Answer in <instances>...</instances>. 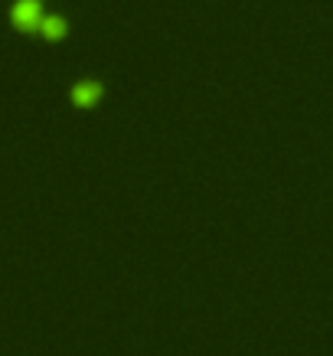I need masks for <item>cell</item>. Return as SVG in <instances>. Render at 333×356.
I'll list each match as a JSON object with an SVG mask.
<instances>
[{"instance_id": "obj_1", "label": "cell", "mask_w": 333, "mask_h": 356, "mask_svg": "<svg viewBox=\"0 0 333 356\" xmlns=\"http://www.w3.org/2000/svg\"><path fill=\"white\" fill-rule=\"evenodd\" d=\"M13 20L26 23V26H43V20H46L43 3L40 0H17L13 3Z\"/></svg>"}, {"instance_id": "obj_2", "label": "cell", "mask_w": 333, "mask_h": 356, "mask_svg": "<svg viewBox=\"0 0 333 356\" xmlns=\"http://www.w3.org/2000/svg\"><path fill=\"white\" fill-rule=\"evenodd\" d=\"M95 95H101V82H95V79H79L76 86H72V98L82 102V105H88Z\"/></svg>"}]
</instances>
